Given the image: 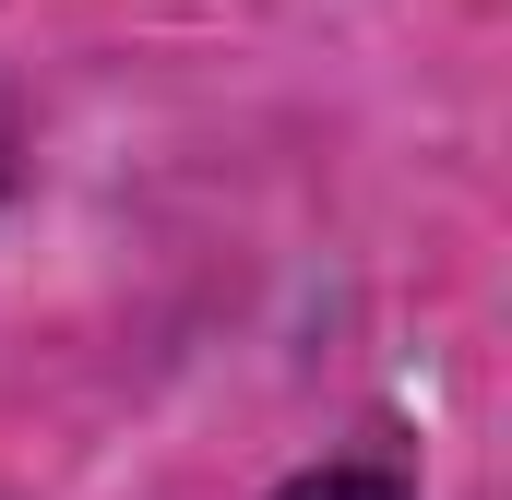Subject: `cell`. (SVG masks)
Listing matches in <instances>:
<instances>
[{
	"mask_svg": "<svg viewBox=\"0 0 512 500\" xmlns=\"http://www.w3.org/2000/svg\"><path fill=\"white\" fill-rule=\"evenodd\" d=\"M286 500H393V489H382V477H298Z\"/></svg>",
	"mask_w": 512,
	"mask_h": 500,
	"instance_id": "1",
	"label": "cell"
},
{
	"mask_svg": "<svg viewBox=\"0 0 512 500\" xmlns=\"http://www.w3.org/2000/svg\"><path fill=\"white\" fill-rule=\"evenodd\" d=\"M0 179H12V108H0Z\"/></svg>",
	"mask_w": 512,
	"mask_h": 500,
	"instance_id": "2",
	"label": "cell"
}]
</instances>
